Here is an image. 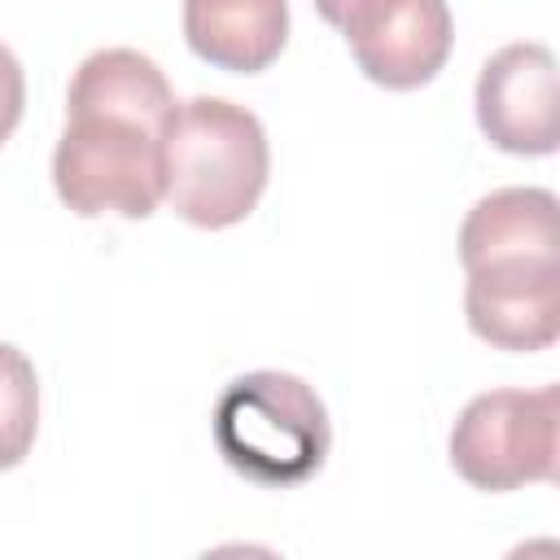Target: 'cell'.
Returning <instances> with one entry per match:
<instances>
[{"label":"cell","mask_w":560,"mask_h":560,"mask_svg":"<svg viewBox=\"0 0 560 560\" xmlns=\"http://www.w3.org/2000/svg\"><path fill=\"white\" fill-rule=\"evenodd\" d=\"M271 171L262 122L223 96L175 101L162 131V201L192 228L241 223Z\"/></svg>","instance_id":"1"},{"label":"cell","mask_w":560,"mask_h":560,"mask_svg":"<svg viewBox=\"0 0 560 560\" xmlns=\"http://www.w3.org/2000/svg\"><path fill=\"white\" fill-rule=\"evenodd\" d=\"M219 455L258 486H298L315 477L332 446L319 394L293 372H245L214 402Z\"/></svg>","instance_id":"2"},{"label":"cell","mask_w":560,"mask_h":560,"mask_svg":"<svg viewBox=\"0 0 560 560\" xmlns=\"http://www.w3.org/2000/svg\"><path fill=\"white\" fill-rule=\"evenodd\" d=\"M52 184L57 197L83 219H149L162 201V131L122 114L66 109Z\"/></svg>","instance_id":"3"},{"label":"cell","mask_w":560,"mask_h":560,"mask_svg":"<svg viewBox=\"0 0 560 560\" xmlns=\"http://www.w3.org/2000/svg\"><path fill=\"white\" fill-rule=\"evenodd\" d=\"M560 389H490L477 394L451 429V464L472 490H521L556 477Z\"/></svg>","instance_id":"4"},{"label":"cell","mask_w":560,"mask_h":560,"mask_svg":"<svg viewBox=\"0 0 560 560\" xmlns=\"http://www.w3.org/2000/svg\"><path fill=\"white\" fill-rule=\"evenodd\" d=\"M468 328L499 350H547L560 332L556 258H494L468 267Z\"/></svg>","instance_id":"5"},{"label":"cell","mask_w":560,"mask_h":560,"mask_svg":"<svg viewBox=\"0 0 560 560\" xmlns=\"http://www.w3.org/2000/svg\"><path fill=\"white\" fill-rule=\"evenodd\" d=\"M477 122L503 153L542 158L556 149V57L547 44H508L481 66Z\"/></svg>","instance_id":"6"},{"label":"cell","mask_w":560,"mask_h":560,"mask_svg":"<svg viewBox=\"0 0 560 560\" xmlns=\"http://www.w3.org/2000/svg\"><path fill=\"white\" fill-rule=\"evenodd\" d=\"M451 9L446 0H376L359 22L346 26V44L359 70L394 92L429 83L451 57Z\"/></svg>","instance_id":"7"},{"label":"cell","mask_w":560,"mask_h":560,"mask_svg":"<svg viewBox=\"0 0 560 560\" xmlns=\"http://www.w3.org/2000/svg\"><path fill=\"white\" fill-rule=\"evenodd\" d=\"M184 39L219 70L258 74L289 39V0H184Z\"/></svg>","instance_id":"8"},{"label":"cell","mask_w":560,"mask_h":560,"mask_svg":"<svg viewBox=\"0 0 560 560\" xmlns=\"http://www.w3.org/2000/svg\"><path fill=\"white\" fill-rule=\"evenodd\" d=\"M556 192L499 188L481 197L459 228L464 271L494 258H556Z\"/></svg>","instance_id":"9"},{"label":"cell","mask_w":560,"mask_h":560,"mask_svg":"<svg viewBox=\"0 0 560 560\" xmlns=\"http://www.w3.org/2000/svg\"><path fill=\"white\" fill-rule=\"evenodd\" d=\"M66 109L122 114V118H136V122L166 131V118L175 109V92H171V83L153 57H144L136 48H101V52L83 57V66L74 70Z\"/></svg>","instance_id":"10"},{"label":"cell","mask_w":560,"mask_h":560,"mask_svg":"<svg viewBox=\"0 0 560 560\" xmlns=\"http://www.w3.org/2000/svg\"><path fill=\"white\" fill-rule=\"evenodd\" d=\"M39 429V381L31 359L0 341V468H18Z\"/></svg>","instance_id":"11"},{"label":"cell","mask_w":560,"mask_h":560,"mask_svg":"<svg viewBox=\"0 0 560 560\" xmlns=\"http://www.w3.org/2000/svg\"><path fill=\"white\" fill-rule=\"evenodd\" d=\"M26 105V79H22V61L0 44V144L13 136L18 118Z\"/></svg>","instance_id":"12"},{"label":"cell","mask_w":560,"mask_h":560,"mask_svg":"<svg viewBox=\"0 0 560 560\" xmlns=\"http://www.w3.org/2000/svg\"><path fill=\"white\" fill-rule=\"evenodd\" d=\"M372 4H376V0H315L319 18H324V22H332L337 31H346L350 22H359V18H363Z\"/></svg>","instance_id":"13"}]
</instances>
